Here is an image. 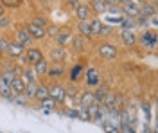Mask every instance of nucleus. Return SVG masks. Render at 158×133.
I'll use <instances>...</instances> for the list:
<instances>
[{"mask_svg": "<svg viewBox=\"0 0 158 133\" xmlns=\"http://www.w3.org/2000/svg\"><path fill=\"white\" fill-rule=\"evenodd\" d=\"M4 15H7V9H6V7H4L2 4H0V18H2Z\"/></svg>", "mask_w": 158, "mask_h": 133, "instance_id": "45", "label": "nucleus"}, {"mask_svg": "<svg viewBox=\"0 0 158 133\" xmlns=\"http://www.w3.org/2000/svg\"><path fill=\"white\" fill-rule=\"evenodd\" d=\"M108 90L110 88L106 86V85H99V86H95V90H92V92H94V99H95V102L102 104V101H104V97H106Z\"/></svg>", "mask_w": 158, "mask_h": 133, "instance_id": "27", "label": "nucleus"}, {"mask_svg": "<svg viewBox=\"0 0 158 133\" xmlns=\"http://www.w3.org/2000/svg\"><path fill=\"white\" fill-rule=\"evenodd\" d=\"M20 77H22V81L25 83H38V76H36V72L32 70V67H23L22 69V74H20Z\"/></svg>", "mask_w": 158, "mask_h": 133, "instance_id": "20", "label": "nucleus"}, {"mask_svg": "<svg viewBox=\"0 0 158 133\" xmlns=\"http://www.w3.org/2000/svg\"><path fill=\"white\" fill-rule=\"evenodd\" d=\"M115 34V27H111V25H106V23H102V29H101V36H99V40H104L108 41L111 36Z\"/></svg>", "mask_w": 158, "mask_h": 133, "instance_id": "30", "label": "nucleus"}, {"mask_svg": "<svg viewBox=\"0 0 158 133\" xmlns=\"http://www.w3.org/2000/svg\"><path fill=\"white\" fill-rule=\"evenodd\" d=\"M74 15H76V18H77V22H88L92 16H94V13H92V9H90L88 4H79V7L76 11H74Z\"/></svg>", "mask_w": 158, "mask_h": 133, "instance_id": "13", "label": "nucleus"}, {"mask_svg": "<svg viewBox=\"0 0 158 133\" xmlns=\"http://www.w3.org/2000/svg\"><path fill=\"white\" fill-rule=\"evenodd\" d=\"M0 4L6 9H20L23 6V0H0Z\"/></svg>", "mask_w": 158, "mask_h": 133, "instance_id": "33", "label": "nucleus"}, {"mask_svg": "<svg viewBox=\"0 0 158 133\" xmlns=\"http://www.w3.org/2000/svg\"><path fill=\"white\" fill-rule=\"evenodd\" d=\"M95 52H97V56L101 60H104V61H115L118 58V49L117 45H113L111 41H99L97 45H95Z\"/></svg>", "mask_w": 158, "mask_h": 133, "instance_id": "1", "label": "nucleus"}, {"mask_svg": "<svg viewBox=\"0 0 158 133\" xmlns=\"http://www.w3.org/2000/svg\"><path fill=\"white\" fill-rule=\"evenodd\" d=\"M120 41L124 47H135L137 45V31H118Z\"/></svg>", "mask_w": 158, "mask_h": 133, "instance_id": "15", "label": "nucleus"}, {"mask_svg": "<svg viewBox=\"0 0 158 133\" xmlns=\"http://www.w3.org/2000/svg\"><path fill=\"white\" fill-rule=\"evenodd\" d=\"M81 2H83V4H88V6H90V4H92L94 0H81Z\"/></svg>", "mask_w": 158, "mask_h": 133, "instance_id": "46", "label": "nucleus"}, {"mask_svg": "<svg viewBox=\"0 0 158 133\" xmlns=\"http://www.w3.org/2000/svg\"><path fill=\"white\" fill-rule=\"evenodd\" d=\"M77 112H79V121H83V123H92L90 121V115H88V108H85V106H77Z\"/></svg>", "mask_w": 158, "mask_h": 133, "instance_id": "39", "label": "nucleus"}, {"mask_svg": "<svg viewBox=\"0 0 158 133\" xmlns=\"http://www.w3.org/2000/svg\"><path fill=\"white\" fill-rule=\"evenodd\" d=\"M67 76V67L65 63H50L49 72H47V77L52 79V81H59L61 77Z\"/></svg>", "mask_w": 158, "mask_h": 133, "instance_id": "7", "label": "nucleus"}, {"mask_svg": "<svg viewBox=\"0 0 158 133\" xmlns=\"http://www.w3.org/2000/svg\"><path fill=\"white\" fill-rule=\"evenodd\" d=\"M15 41H18L23 49L34 47V40L29 36V32L25 31V27H18V29L15 31Z\"/></svg>", "mask_w": 158, "mask_h": 133, "instance_id": "8", "label": "nucleus"}, {"mask_svg": "<svg viewBox=\"0 0 158 133\" xmlns=\"http://www.w3.org/2000/svg\"><path fill=\"white\" fill-rule=\"evenodd\" d=\"M142 133H156V130L149 128V123H144V128H142Z\"/></svg>", "mask_w": 158, "mask_h": 133, "instance_id": "44", "label": "nucleus"}, {"mask_svg": "<svg viewBox=\"0 0 158 133\" xmlns=\"http://www.w3.org/2000/svg\"><path fill=\"white\" fill-rule=\"evenodd\" d=\"M23 27H25V31L29 32V36H31L34 41H43V40H47V32H45V29H41V27H38V25H32V23H29V22H27Z\"/></svg>", "mask_w": 158, "mask_h": 133, "instance_id": "10", "label": "nucleus"}, {"mask_svg": "<svg viewBox=\"0 0 158 133\" xmlns=\"http://www.w3.org/2000/svg\"><path fill=\"white\" fill-rule=\"evenodd\" d=\"M76 31H77L79 36H83V38H86V40H94L92 38V31H90V20L88 22H77L76 23Z\"/></svg>", "mask_w": 158, "mask_h": 133, "instance_id": "21", "label": "nucleus"}, {"mask_svg": "<svg viewBox=\"0 0 158 133\" xmlns=\"http://www.w3.org/2000/svg\"><path fill=\"white\" fill-rule=\"evenodd\" d=\"M0 97H2V99H7V101L13 99V92H11L9 83L4 81L2 77H0Z\"/></svg>", "mask_w": 158, "mask_h": 133, "instance_id": "28", "label": "nucleus"}, {"mask_svg": "<svg viewBox=\"0 0 158 133\" xmlns=\"http://www.w3.org/2000/svg\"><path fill=\"white\" fill-rule=\"evenodd\" d=\"M149 29H151V31H156L158 29V15L149 16Z\"/></svg>", "mask_w": 158, "mask_h": 133, "instance_id": "42", "label": "nucleus"}, {"mask_svg": "<svg viewBox=\"0 0 158 133\" xmlns=\"http://www.w3.org/2000/svg\"><path fill=\"white\" fill-rule=\"evenodd\" d=\"M25 52V49L20 45L18 41H15V40H11V43H9V49H7V56H9L11 60L15 61V60H18L20 56Z\"/></svg>", "mask_w": 158, "mask_h": 133, "instance_id": "19", "label": "nucleus"}, {"mask_svg": "<svg viewBox=\"0 0 158 133\" xmlns=\"http://www.w3.org/2000/svg\"><path fill=\"white\" fill-rule=\"evenodd\" d=\"M83 83L86 88H95L101 85V72L95 69V67H85V72H83Z\"/></svg>", "mask_w": 158, "mask_h": 133, "instance_id": "3", "label": "nucleus"}, {"mask_svg": "<svg viewBox=\"0 0 158 133\" xmlns=\"http://www.w3.org/2000/svg\"><path fill=\"white\" fill-rule=\"evenodd\" d=\"M156 13H158L156 4L144 2V4H140V6H138V16H146V18H149V16H155Z\"/></svg>", "mask_w": 158, "mask_h": 133, "instance_id": "16", "label": "nucleus"}, {"mask_svg": "<svg viewBox=\"0 0 158 133\" xmlns=\"http://www.w3.org/2000/svg\"><path fill=\"white\" fill-rule=\"evenodd\" d=\"M29 23H32V25H38V27H41V29H47L49 27V18L45 16V15H41V13H36V15H32L31 16Z\"/></svg>", "mask_w": 158, "mask_h": 133, "instance_id": "22", "label": "nucleus"}, {"mask_svg": "<svg viewBox=\"0 0 158 133\" xmlns=\"http://www.w3.org/2000/svg\"><path fill=\"white\" fill-rule=\"evenodd\" d=\"M101 29H102V20L99 16H92L90 18V31H92V38H99L101 36Z\"/></svg>", "mask_w": 158, "mask_h": 133, "instance_id": "23", "label": "nucleus"}, {"mask_svg": "<svg viewBox=\"0 0 158 133\" xmlns=\"http://www.w3.org/2000/svg\"><path fill=\"white\" fill-rule=\"evenodd\" d=\"M118 133H137V130H135V126H131V124H124V126L118 128Z\"/></svg>", "mask_w": 158, "mask_h": 133, "instance_id": "41", "label": "nucleus"}, {"mask_svg": "<svg viewBox=\"0 0 158 133\" xmlns=\"http://www.w3.org/2000/svg\"><path fill=\"white\" fill-rule=\"evenodd\" d=\"M67 60V47L52 45L49 49V61L50 63H65Z\"/></svg>", "mask_w": 158, "mask_h": 133, "instance_id": "9", "label": "nucleus"}, {"mask_svg": "<svg viewBox=\"0 0 158 133\" xmlns=\"http://www.w3.org/2000/svg\"><path fill=\"white\" fill-rule=\"evenodd\" d=\"M9 43L11 40L7 38V36H0V56H7V49H9Z\"/></svg>", "mask_w": 158, "mask_h": 133, "instance_id": "34", "label": "nucleus"}, {"mask_svg": "<svg viewBox=\"0 0 158 133\" xmlns=\"http://www.w3.org/2000/svg\"><path fill=\"white\" fill-rule=\"evenodd\" d=\"M72 34H74V32L67 31V29H59V34L54 38V45H59V47H69Z\"/></svg>", "mask_w": 158, "mask_h": 133, "instance_id": "18", "label": "nucleus"}, {"mask_svg": "<svg viewBox=\"0 0 158 133\" xmlns=\"http://www.w3.org/2000/svg\"><path fill=\"white\" fill-rule=\"evenodd\" d=\"M11 101L15 102L16 106H27V104H29V99H27V97H25L23 94H18V95H13V99H11Z\"/></svg>", "mask_w": 158, "mask_h": 133, "instance_id": "37", "label": "nucleus"}, {"mask_svg": "<svg viewBox=\"0 0 158 133\" xmlns=\"http://www.w3.org/2000/svg\"><path fill=\"white\" fill-rule=\"evenodd\" d=\"M83 72H85V65L77 61L76 65H72L67 70V77H69L70 85H77L79 81H83Z\"/></svg>", "mask_w": 158, "mask_h": 133, "instance_id": "6", "label": "nucleus"}, {"mask_svg": "<svg viewBox=\"0 0 158 133\" xmlns=\"http://www.w3.org/2000/svg\"><path fill=\"white\" fill-rule=\"evenodd\" d=\"M101 126H102L104 133H118V128L115 126V124H111L110 121H104V123L101 124Z\"/></svg>", "mask_w": 158, "mask_h": 133, "instance_id": "40", "label": "nucleus"}, {"mask_svg": "<svg viewBox=\"0 0 158 133\" xmlns=\"http://www.w3.org/2000/svg\"><path fill=\"white\" fill-rule=\"evenodd\" d=\"M118 31H137V22H135V18L124 16L122 22L118 23Z\"/></svg>", "mask_w": 158, "mask_h": 133, "instance_id": "26", "label": "nucleus"}, {"mask_svg": "<svg viewBox=\"0 0 158 133\" xmlns=\"http://www.w3.org/2000/svg\"><path fill=\"white\" fill-rule=\"evenodd\" d=\"M11 92H13V95H18V94H23V90H25V83L22 81V77L20 76H15L13 77V81H11Z\"/></svg>", "mask_w": 158, "mask_h": 133, "instance_id": "24", "label": "nucleus"}, {"mask_svg": "<svg viewBox=\"0 0 158 133\" xmlns=\"http://www.w3.org/2000/svg\"><path fill=\"white\" fill-rule=\"evenodd\" d=\"M135 22H137V31H146V29H149V18H146V16H137Z\"/></svg>", "mask_w": 158, "mask_h": 133, "instance_id": "36", "label": "nucleus"}, {"mask_svg": "<svg viewBox=\"0 0 158 133\" xmlns=\"http://www.w3.org/2000/svg\"><path fill=\"white\" fill-rule=\"evenodd\" d=\"M118 7H120V13L124 16H129V18H137L138 16V6L133 4L131 0H126L122 4H118Z\"/></svg>", "mask_w": 158, "mask_h": 133, "instance_id": "12", "label": "nucleus"}, {"mask_svg": "<svg viewBox=\"0 0 158 133\" xmlns=\"http://www.w3.org/2000/svg\"><path fill=\"white\" fill-rule=\"evenodd\" d=\"M49 97V85L43 81V83H38V88H36V95H34V101H43Z\"/></svg>", "mask_w": 158, "mask_h": 133, "instance_id": "25", "label": "nucleus"}, {"mask_svg": "<svg viewBox=\"0 0 158 133\" xmlns=\"http://www.w3.org/2000/svg\"><path fill=\"white\" fill-rule=\"evenodd\" d=\"M69 45H70V49H72V52H76V54H85V52L88 51V40L83 38V36H79V34H72Z\"/></svg>", "mask_w": 158, "mask_h": 133, "instance_id": "5", "label": "nucleus"}, {"mask_svg": "<svg viewBox=\"0 0 158 133\" xmlns=\"http://www.w3.org/2000/svg\"><path fill=\"white\" fill-rule=\"evenodd\" d=\"M95 99H94V92L92 90H83L79 92V97H77V106H85L88 108L90 104H94Z\"/></svg>", "mask_w": 158, "mask_h": 133, "instance_id": "17", "label": "nucleus"}, {"mask_svg": "<svg viewBox=\"0 0 158 133\" xmlns=\"http://www.w3.org/2000/svg\"><path fill=\"white\" fill-rule=\"evenodd\" d=\"M40 83V81H38ZM38 83H27L25 85V90H23V95L29 99V101H34V95H36V88H38Z\"/></svg>", "mask_w": 158, "mask_h": 133, "instance_id": "31", "label": "nucleus"}, {"mask_svg": "<svg viewBox=\"0 0 158 133\" xmlns=\"http://www.w3.org/2000/svg\"><path fill=\"white\" fill-rule=\"evenodd\" d=\"M56 106H58V102L54 101L52 97H47V99L40 101V106H38V108H40V110H50V112H56V110H58Z\"/></svg>", "mask_w": 158, "mask_h": 133, "instance_id": "29", "label": "nucleus"}, {"mask_svg": "<svg viewBox=\"0 0 158 133\" xmlns=\"http://www.w3.org/2000/svg\"><path fill=\"white\" fill-rule=\"evenodd\" d=\"M23 54H25V58H27V61H29L31 67H32L36 61H40L41 58H45V56H43V51H41L40 47H36V45H34V47H31V49H25Z\"/></svg>", "mask_w": 158, "mask_h": 133, "instance_id": "14", "label": "nucleus"}, {"mask_svg": "<svg viewBox=\"0 0 158 133\" xmlns=\"http://www.w3.org/2000/svg\"><path fill=\"white\" fill-rule=\"evenodd\" d=\"M11 23H13V18H11L9 15H4L0 18V31H7L11 27Z\"/></svg>", "mask_w": 158, "mask_h": 133, "instance_id": "38", "label": "nucleus"}, {"mask_svg": "<svg viewBox=\"0 0 158 133\" xmlns=\"http://www.w3.org/2000/svg\"><path fill=\"white\" fill-rule=\"evenodd\" d=\"M59 25H56V23H49V27L45 29V32H47V38H50V40H54L56 36L59 34Z\"/></svg>", "mask_w": 158, "mask_h": 133, "instance_id": "35", "label": "nucleus"}, {"mask_svg": "<svg viewBox=\"0 0 158 133\" xmlns=\"http://www.w3.org/2000/svg\"><path fill=\"white\" fill-rule=\"evenodd\" d=\"M49 97H52L58 104H63L67 97V86L61 81H52V85H49Z\"/></svg>", "mask_w": 158, "mask_h": 133, "instance_id": "4", "label": "nucleus"}, {"mask_svg": "<svg viewBox=\"0 0 158 133\" xmlns=\"http://www.w3.org/2000/svg\"><path fill=\"white\" fill-rule=\"evenodd\" d=\"M115 97H117V94L113 92V90H108V94H106V97H104V101H102V106H106L108 110H115V108H113V102H115Z\"/></svg>", "mask_w": 158, "mask_h": 133, "instance_id": "32", "label": "nucleus"}, {"mask_svg": "<svg viewBox=\"0 0 158 133\" xmlns=\"http://www.w3.org/2000/svg\"><path fill=\"white\" fill-rule=\"evenodd\" d=\"M49 67H50V61L47 58H41L40 61H36L32 65V70L36 72L38 79H45L47 77V72H49Z\"/></svg>", "mask_w": 158, "mask_h": 133, "instance_id": "11", "label": "nucleus"}, {"mask_svg": "<svg viewBox=\"0 0 158 133\" xmlns=\"http://www.w3.org/2000/svg\"><path fill=\"white\" fill-rule=\"evenodd\" d=\"M79 4H81V0H69V7L72 11H76L79 7Z\"/></svg>", "mask_w": 158, "mask_h": 133, "instance_id": "43", "label": "nucleus"}, {"mask_svg": "<svg viewBox=\"0 0 158 133\" xmlns=\"http://www.w3.org/2000/svg\"><path fill=\"white\" fill-rule=\"evenodd\" d=\"M137 43H140L142 47H146L149 51H155L158 45V34L156 31H151V29H146V31L137 32Z\"/></svg>", "mask_w": 158, "mask_h": 133, "instance_id": "2", "label": "nucleus"}]
</instances>
